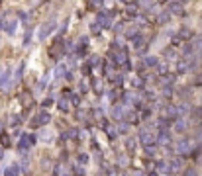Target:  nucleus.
Wrapping results in <instances>:
<instances>
[{
  "label": "nucleus",
  "instance_id": "1",
  "mask_svg": "<svg viewBox=\"0 0 202 176\" xmlns=\"http://www.w3.org/2000/svg\"><path fill=\"white\" fill-rule=\"evenodd\" d=\"M55 28H57V22H55V20H47L41 28H39L38 37H39V39H47V37H49V33H51Z\"/></svg>",
  "mask_w": 202,
  "mask_h": 176
},
{
  "label": "nucleus",
  "instance_id": "2",
  "mask_svg": "<svg viewBox=\"0 0 202 176\" xmlns=\"http://www.w3.org/2000/svg\"><path fill=\"white\" fill-rule=\"evenodd\" d=\"M35 143V137L33 135H28V133H20V141H18V149L22 151H28L32 145Z\"/></svg>",
  "mask_w": 202,
  "mask_h": 176
},
{
  "label": "nucleus",
  "instance_id": "3",
  "mask_svg": "<svg viewBox=\"0 0 202 176\" xmlns=\"http://www.w3.org/2000/svg\"><path fill=\"white\" fill-rule=\"evenodd\" d=\"M51 121V114L49 111H41V114H38V116L32 120V125L33 127H41V125H47Z\"/></svg>",
  "mask_w": 202,
  "mask_h": 176
},
{
  "label": "nucleus",
  "instance_id": "4",
  "mask_svg": "<svg viewBox=\"0 0 202 176\" xmlns=\"http://www.w3.org/2000/svg\"><path fill=\"white\" fill-rule=\"evenodd\" d=\"M16 28H18V20H6L4 26H2V29H4L6 35H14Z\"/></svg>",
  "mask_w": 202,
  "mask_h": 176
},
{
  "label": "nucleus",
  "instance_id": "5",
  "mask_svg": "<svg viewBox=\"0 0 202 176\" xmlns=\"http://www.w3.org/2000/svg\"><path fill=\"white\" fill-rule=\"evenodd\" d=\"M12 69H6L4 70V74L0 76V88H4V90H8L10 88V84H12Z\"/></svg>",
  "mask_w": 202,
  "mask_h": 176
},
{
  "label": "nucleus",
  "instance_id": "6",
  "mask_svg": "<svg viewBox=\"0 0 202 176\" xmlns=\"http://www.w3.org/2000/svg\"><path fill=\"white\" fill-rule=\"evenodd\" d=\"M139 139H141V143L145 145V147H149V145H155V141H157V137L151 131H143V133L139 135Z\"/></svg>",
  "mask_w": 202,
  "mask_h": 176
},
{
  "label": "nucleus",
  "instance_id": "7",
  "mask_svg": "<svg viewBox=\"0 0 202 176\" xmlns=\"http://www.w3.org/2000/svg\"><path fill=\"white\" fill-rule=\"evenodd\" d=\"M169 141H171V135H169V131L165 129V127H161L159 135H157V143H159V145H163V147H167V145H169Z\"/></svg>",
  "mask_w": 202,
  "mask_h": 176
},
{
  "label": "nucleus",
  "instance_id": "8",
  "mask_svg": "<svg viewBox=\"0 0 202 176\" xmlns=\"http://www.w3.org/2000/svg\"><path fill=\"white\" fill-rule=\"evenodd\" d=\"M124 111H126V108H124V106H114L112 108V117H114V120H122V117H126V116H124Z\"/></svg>",
  "mask_w": 202,
  "mask_h": 176
},
{
  "label": "nucleus",
  "instance_id": "9",
  "mask_svg": "<svg viewBox=\"0 0 202 176\" xmlns=\"http://www.w3.org/2000/svg\"><path fill=\"white\" fill-rule=\"evenodd\" d=\"M169 12H177V14H181L183 12V4H181V0H173V2H169Z\"/></svg>",
  "mask_w": 202,
  "mask_h": 176
},
{
  "label": "nucleus",
  "instance_id": "10",
  "mask_svg": "<svg viewBox=\"0 0 202 176\" xmlns=\"http://www.w3.org/2000/svg\"><path fill=\"white\" fill-rule=\"evenodd\" d=\"M188 151H190L188 141H181V143H177V153H179V155H187Z\"/></svg>",
  "mask_w": 202,
  "mask_h": 176
},
{
  "label": "nucleus",
  "instance_id": "11",
  "mask_svg": "<svg viewBox=\"0 0 202 176\" xmlns=\"http://www.w3.org/2000/svg\"><path fill=\"white\" fill-rule=\"evenodd\" d=\"M4 176H20V166L18 164H12L4 170Z\"/></svg>",
  "mask_w": 202,
  "mask_h": 176
},
{
  "label": "nucleus",
  "instance_id": "12",
  "mask_svg": "<svg viewBox=\"0 0 202 176\" xmlns=\"http://www.w3.org/2000/svg\"><path fill=\"white\" fill-rule=\"evenodd\" d=\"M165 114H167V117L181 116V114H179V108H177V106H167V108H165Z\"/></svg>",
  "mask_w": 202,
  "mask_h": 176
},
{
  "label": "nucleus",
  "instance_id": "13",
  "mask_svg": "<svg viewBox=\"0 0 202 176\" xmlns=\"http://www.w3.org/2000/svg\"><path fill=\"white\" fill-rule=\"evenodd\" d=\"M157 65H159L157 57H145L143 59V67H157Z\"/></svg>",
  "mask_w": 202,
  "mask_h": 176
},
{
  "label": "nucleus",
  "instance_id": "14",
  "mask_svg": "<svg viewBox=\"0 0 202 176\" xmlns=\"http://www.w3.org/2000/svg\"><path fill=\"white\" fill-rule=\"evenodd\" d=\"M67 74H69V73H67V67L65 65H59L55 69V76H57V78H63V76H67Z\"/></svg>",
  "mask_w": 202,
  "mask_h": 176
},
{
  "label": "nucleus",
  "instance_id": "15",
  "mask_svg": "<svg viewBox=\"0 0 202 176\" xmlns=\"http://www.w3.org/2000/svg\"><path fill=\"white\" fill-rule=\"evenodd\" d=\"M169 16H171V12H163V14L157 16V22H159V23H167V22H169Z\"/></svg>",
  "mask_w": 202,
  "mask_h": 176
},
{
  "label": "nucleus",
  "instance_id": "16",
  "mask_svg": "<svg viewBox=\"0 0 202 176\" xmlns=\"http://www.w3.org/2000/svg\"><path fill=\"white\" fill-rule=\"evenodd\" d=\"M137 35H139V33H137V28H132V29H128V32H126V37H128V39H136Z\"/></svg>",
  "mask_w": 202,
  "mask_h": 176
},
{
  "label": "nucleus",
  "instance_id": "17",
  "mask_svg": "<svg viewBox=\"0 0 202 176\" xmlns=\"http://www.w3.org/2000/svg\"><path fill=\"white\" fill-rule=\"evenodd\" d=\"M59 110H61V111H67V110H69V102H67L65 98H61V100H59Z\"/></svg>",
  "mask_w": 202,
  "mask_h": 176
},
{
  "label": "nucleus",
  "instance_id": "18",
  "mask_svg": "<svg viewBox=\"0 0 202 176\" xmlns=\"http://www.w3.org/2000/svg\"><path fill=\"white\" fill-rule=\"evenodd\" d=\"M90 32H92V35H100V32H102V28H100L98 23H92V26H90Z\"/></svg>",
  "mask_w": 202,
  "mask_h": 176
},
{
  "label": "nucleus",
  "instance_id": "19",
  "mask_svg": "<svg viewBox=\"0 0 202 176\" xmlns=\"http://www.w3.org/2000/svg\"><path fill=\"white\" fill-rule=\"evenodd\" d=\"M126 149L128 151H133V149H136V139H128L126 141Z\"/></svg>",
  "mask_w": 202,
  "mask_h": 176
},
{
  "label": "nucleus",
  "instance_id": "20",
  "mask_svg": "<svg viewBox=\"0 0 202 176\" xmlns=\"http://www.w3.org/2000/svg\"><path fill=\"white\" fill-rule=\"evenodd\" d=\"M179 33H181V37H183V39H188V37H190V29H188V28H183Z\"/></svg>",
  "mask_w": 202,
  "mask_h": 176
},
{
  "label": "nucleus",
  "instance_id": "21",
  "mask_svg": "<svg viewBox=\"0 0 202 176\" xmlns=\"http://www.w3.org/2000/svg\"><path fill=\"white\" fill-rule=\"evenodd\" d=\"M157 73L165 76V74H167V65H157Z\"/></svg>",
  "mask_w": 202,
  "mask_h": 176
},
{
  "label": "nucleus",
  "instance_id": "22",
  "mask_svg": "<svg viewBox=\"0 0 202 176\" xmlns=\"http://www.w3.org/2000/svg\"><path fill=\"white\" fill-rule=\"evenodd\" d=\"M2 147H10V137H8V135H2Z\"/></svg>",
  "mask_w": 202,
  "mask_h": 176
},
{
  "label": "nucleus",
  "instance_id": "23",
  "mask_svg": "<svg viewBox=\"0 0 202 176\" xmlns=\"http://www.w3.org/2000/svg\"><path fill=\"white\" fill-rule=\"evenodd\" d=\"M108 96H110V100H112V102H116V100H118V96H120V94H118V90H112V92H110Z\"/></svg>",
  "mask_w": 202,
  "mask_h": 176
},
{
  "label": "nucleus",
  "instance_id": "24",
  "mask_svg": "<svg viewBox=\"0 0 202 176\" xmlns=\"http://www.w3.org/2000/svg\"><path fill=\"white\" fill-rule=\"evenodd\" d=\"M175 129H177V131H183L184 129V121H177V123H175Z\"/></svg>",
  "mask_w": 202,
  "mask_h": 176
},
{
  "label": "nucleus",
  "instance_id": "25",
  "mask_svg": "<svg viewBox=\"0 0 202 176\" xmlns=\"http://www.w3.org/2000/svg\"><path fill=\"white\" fill-rule=\"evenodd\" d=\"M24 63H20V67H18V70H16V76H22V73H24Z\"/></svg>",
  "mask_w": 202,
  "mask_h": 176
},
{
  "label": "nucleus",
  "instance_id": "26",
  "mask_svg": "<svg viewBox=\"0 0 202 176\" xmlns=\"http://www.w3.org/2000/svg\"><path fill=\"white\" fill-rule=\"evenodd\" d=\"M120 133H128V123H120Z\"/></svg>",
  "mask_w": 202,
  "mask_h": 176
},
{
  "label": "nucleus",
  "instance_id": "27",
  "mask_svg": "<svg viewBox=\"0 0 202 176\" xmlns=\"http://www.w3.org/2000/svg\"><path fill=\"white\" fill-rule=\"evenodd\" d=\"M122 29H124V23H116V26H114V32L116 33H120Z\"/></svg>",
  "mask_w": 202,
  "mask_h": 176
},
{
  "label": "nucleus",
  "instance_id": "28",
  "mask_svg": "<svg viewBox=\"0 0 202 176\" xmlns=\"http://www.w3.org/2000/svg\"><path fill=\"white\" fill-rule=\"evenodd\" d=\"M79 162H80V164H85V162H88V157H86V155H80V157H79Z\"/></svg>",
  "mask_w": 202,
  "mask_h": 176
},
{
  "label": "nucleus",
  "instance_id": "29",
  "mask_svg": "<svg viewBox=\"0 0 202 176\" xmlns=\"http://www.w3.org/2000/svg\"><path fill=\"white\" fill-rule=\"evenodd\" d=\"M51 104H53V98H47V100H43V108L51 106Z\"/></svg>",
  "mask_w": 202,
  "mask_h": 176
},
{
  "label": "nucleus",
  "instance_id": "30",
  "mask_svg": "<svg viewBox=\"0 0 202 176\" xmlns=\"http://www.w3.org/2000/svg\"><path fill=\"white\" fill-rule=\"evenodd\" d=\"M108 135H110V139H116V131H112V129H108Z\"/></svg>",
  "mask_w": 202,
  "mask_h": 176
},
{
  "label": "nucleus",
  "instance_id": "31",
  "mask_svg": "<svg viewBox=\"0 0 202 176\" xmlns=\"http://www.w3.org/2000/svg\"><path fill=\"white\" fill-rule=\"evenodd\" d=\"M71 102H73V104H79L80 100H79V96H71Z\"/></svg>",
  "mask_w": 202,
  "mask_h": 176
},
{
  "label": "nucleus",
  "instance_id": "32",
  "mask_svg": "<svg viewBox=\"0 0 202 176\" xmlns=\"http://www.w3.org/2000/svg\"><path fill=\"white\" fill-rule=\"evenodd\" d=\"M92 4H98V6H102V0H92Z\"/></svg>",
  "mask_w": 202,
  "mask_h": 176
},
{
  "label": "nucleus",
  "instance_id": "33",
  "mask_svg": "<svg viewBox=\"0 0 202 176\" xmlns=\"http://www.w3.org/2000/svg\"><path fill=\"white\" fill-rule=\"evenodd\" d=\"M187 176H194V170H188V172H187Z\"/></svg>",
  "mask_w": 202,
  "mask_h": 176
},
{
  "label": "nucleus",
  "instance_id": "34",
  "mask_svg": "<svg viewBox=\"0 0 202 176\" xmlns=\"http://www.w3.org/2000/svg\"><path fill=\"white\" fill-rule=\"evenodd\" d=\"M2 155H4V147H0V158H2Z\"/></svg>",
  "mask_w": 202,
  "mask_h": 176
},
{
  "label": "nucleus",
  "instance_id": "35",
  "mask_svg": "<svg viewBox=\"0 0 202 176\" xmlns=\"http://www.w3.org/2000/svg\"><path fill=\"white\" fill-rule=\"evenodd\" d=\"M133 176H143V172H136V174H133Z\"/></svg>",
  "mask_w": 202,
  "mask_h": 176
},
{
  "label": "nucleus",
  "instance_id": "36",
  "mask_svg": "<svg viewBox=\"0 0 202 176\" xmlns=\"http://www.w3.org/2000/svg\"><path fill=\"white\" fill-rule=\"evenodd\" d=\"M149 176H157V174H155V172H151V174H149Z\"/></svg>",
  "mask_w": 202,
  "mask_h": 176
},
{
  "label": "nucleus",
  "instance_id": "37",
  "mask_svg": "<svg viewBox=\"0 0 202 176\" xmlns=\"http://www.w3.org/2000/svg\"><path fill=\"white\" fill-rule=\"evenodd\" d=\"M2 26H4V23H0V29H2Z\"/></svg>",
  "mask_w": 202,
  "mask_h": 176
},
{
  "label": "nucleus",
  "instance_id": "38",
  "mask_svg": "<svg viewBox=\"0 0 202 176\" xmlns=\"http://www.w3.org/2000/svg\"><path fill=\"white\" fill-rule=\"evenodd\" d=\"M122 2H128V0H122Z\"/></svg>",
  "mask_w": 202,
  "mask_h": 176
}]
</instances>
